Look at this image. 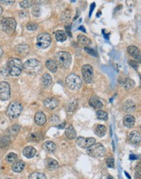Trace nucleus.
<instances>
[{
    "label": "nucleus",
    "mask_w": 141,
    "mask_h": 179,
    "mask_svg": "<svg viewBox=\"0 0 141 179\" xmlns=\"http://www.w3.org/2000/svg\"><path fill=\"white\" fill-rule=\"evenodd\" d=\"M23 69V63L20 59L11 58L7 62V74L12 76H18L20 75Z\"/></svg>",
    "instance_id": "f257e3e1"
},
{
    "label": "nucleus",
    "mask_w": 141,
    "mask_h": 179,
    "mask_svg": "<svg viewBox=\"0 0 141 179\" xmlns=\"http://www.w3.org/2000/svg\"><path fill=\"white\" fill-rule=\"evenodd\" d=\"M23 69L30 75L38 74L42 69V63L36 59H29L23 63Z\"/></svg>",
    "instance_id": "f03ea898"
},
{
    "label": "nucleus",
    "mask_w": 141,
    "mask_h": 179,
    "mask_svg": "<svg viewBox=\"0 0 141 179\" xmlns=\"http://www.w3.org/2000/svg\"><path fill=\"white\" fill-rule=\"evenodd\" d=\"M55 62L57 67L61 68H68L72 62V56L66 51H59L55 55Z\"/></svg>",
    "instance_id": "7ed1b4c3"
},
{
    "label": "nucleus",
    "mask_w": 141,
    "mask_h": 179,
    "mask_svg": "<svg viewBox=\"0 0 141 179\" xmlns=\"http://www.w3.org/2000/svg\"><path fill=\"white\" fill-rule=\"evenodd\" d=\"M23 111V106L20 102L13 101L8 105L7 109V115L11 119H15L20 116Z\"/></svg>",
    "instance_id": "20e7f679"
},
{
    "label": "nucleus",
    "mask_w": 141,
    "mask_h": 179,
    "mask_svg": "<svg viewBox=\"0 0 141 179\" xmlns=\"http://www.w3.org/2000/svg\"><path fill=\"white\" fill-rule=\"evenodd\" d=\"M16 28V21L14 18H3L0 21V28L5 33L11 34Z\"/></svg>",
    "instance_id": "39448f33"
},
{
    "label": "nucleus",
    "mask_w": 141,
    "mask_h": 179,
    "mask_svg": "<svg viewBox=\"0 0 141 179\" xmlns=\"http://www.w3.org/2000/svg\"><path fill=\"white\" fill-rule=\"evenodd\" d=\"M105 148L100 142L94 143L92 146L86 149V152L90 156L94 158L102 157L105 154Z\"/></svg>",
    "instance_id": "423d86ee"
},
{
    "label": "nucleus",
    "mask_w": 141,
    "mask_h": 179,
    "mask_svg": "<svg viewBox=\"0 0 141 179\" xmlns=\"http://www.w3.org/2000/svg\"><path fill=\"white\" fill-rule=\"evenodd\" d=\"M66 85L71 90H77L82 87V80L77 75L71 73L66 77Z\"/></svg>",
    "instance_id": "0eeeda50"
},
{
    "label": "nucleus",
    "mask_w": 141,
    "mask_h": 179,
    "mask_svg": "<svg viewBox=\"0 0 141 179\" xmlns=\"http://www.w3.org/2000/svg\"><path fill=\"white\" fill-rule=\"evenodd\" d=\"M51 42V35L47 33H42L37 36V46L41 49H45L50 46Z\"/></svg>",
    "instance_id": "6e6552de"
},
{
    "label": "nucleus",
    "mask_w": 141,
    "mask_h": 179,
    "mask_svg": "<svg viewBox=\"0 0 141 179\" xmlns=\"http://www.w3.org/2000/svg\"><path fill=\"white\" fill-rule=\"evenodd\" d=\"M82 74L84 81L86 83H91L94 78V71L93 68L89 64L83 65L82 68Z\"/></svg>",
    "instance_id": "1a4fd4ad"
},
{
    "label": "nucleus",
    "mask_w": 141,
    "mask_h": 179,
    "mask_svg": "<svg viewBox=\"0 0 141 179\" xmlns=\"http://www.w3.org/2000/svg\"><path fill=\"white\" fill-rule=\"evenodd\" d=\"M11 94L10 85L7 81H1L0 82V99L6 101L9 99Z\"/></svg>",
    "instance_id": "9d476101"
},
{
    "label": "nucleus",
    "mask_w": 141,
    "mask_h": 179,
    "mask_svg": "<svg viewBox=\"0 0 141 179\" xmlns=\"http://www.w3.org/2000/svg\"><path fill=\"white\" fill-rule=\"evenodd\" d=\"M95 143V139L94 138H83L79 137L77 139V144L83 149H87L90 146Z\"/></svg>",
    "instance_id": "9b49d317"
},
{
    "label": "nucleus",
    "mask_w": 141,
    "mask_h": 179,
    "mask_svg": "<svg viewBox=\"0 0 141 179\" xmlns=\"http://www.w3.org/2000/svg\"><path fill=\"white\" fill-rule=\"evenodd\" d=\"M15 51L16 54L22 56H25L29 54V46L25 43L19 44L17 46H15Z\"/></svg>",
    "instance_id": "f8f14e48"
},
{
    "label": "nucleus",
    "mask_w": 141,
    "mask_h": 179,
    "mask_svg": "<svg viewBox=\"0 0 141 179\" xmlns=\"http://www.w3.org/2000/svg\"><path fill=\"white\" fill-rule=\"evenodd\" d=\"M140 139V133H139L138 131H131V132L129 133V134H128V140H129V142H130V143H132V144H139Z\"/></svg>",
    "instance_id": "ddd939ff"
},
{
    "label": "nucleus",
    "mask_w": 141,
    "mask_h": 179,
    "mask_svg": "<svg viewBox=\"0 0 141 179\" xmlns=\"http://www.w3.org/2000/svg\"><path fill=\"white\" fill-rule=\"evenodd\" d=\"M59 104V101L55 98H48L44 101V106L47 109L53 110L57 107Z\"/></svg>",
    "instance_id": "4468645a"
},
{
    "label": "nucleus",
    "mask_w": 141,
    "mask_h": 179,
    "mask_svg": "<svg viewBox=\"0 0 141 179\" xmlns=\"http://www.w3.org/2000/svg\"><path fill=\"white\" fill-rule=\"evenodd\" d=\"M34 121L37 125H43L46 121V117L45 114L42 111L37 112L35 116H34Z\"/></svg>",
    "instance_id": "2eb2a0df"
},
{
    "label": "nucleus",
    "mask_w": 141,
    "mask_h": 179,
    "mask_svg": "<svg viewBox=\"0 0 141 179\" xmlns=\"http://www.w3.org/2000/svg\"><path fill=\"white\" fill-rule=\"evenodd\" d=\"M127 51L133 58L136 59H140V51L138 47L134 46H129L127 47Z\"/></svg>",
    "instance_id": "dca6fc26"
},
{
    "label": "nucleus",
    "mask_w": 141,
    "mask_h": 179,
    "mask_svg": "<svg viewBox=\"0 0 141 179\" xmlns=\"http://www.w3.org/2000/svg\"><path fill=\"white\" fill-rule=\"evenodd\" d=\"M59 163L55 159H53L51 158H47L46 160V167L49 170H55L59 168Z\"/></svg>",
    "instance_id": "f3484780"
},
{
    "label": "nucleus",
    "mask_w": 141,
    "mask_h": 179,
    "mask_svg": "<svg viewBox=\"0 0 141 179\" xmlns=\"http://www.w3.org/2000/svg\"><path fill=\"white\" fill-rule=\"evenodd\" d=\"M135 123V119L132 115H126L123 119V124L126 128H132Z\"/></svg>",
    "instance_id": "a211bd4d"
},
{
    "label": "nucleus",
    "mask_w": 141,
    "mask_h": 179,
    "mask_svg": "<svg viewBox=\"0 0 141 179\" xmlns=\"http://www.w3.org/2000/svg\"><path fill=\"white\" fill-rule=\"evenodd\" d=\"M24 166L25 164L22 160H16L11 166V170L15 172H20L24 169Z\"/></svg>",
    "instance_id": "6ab92c4d"
},
{
    "label": "nucleus",
    "mask_w": 141,
    "mask_h": 179,
    "mask_svg": "<svg viewBox=\"0 0 141 179\" xmlns=\"http://www.w3.org/2000/svg\"><path fill=\"white\" fill-rule=\"evenodd\" d=\"M42 138V133L40 132H34V133H29V135L27 136V141L29 142H38Z\"/></svg>",
    "instance_id": "aec40b11"
},
{
    "label": "nucleus",
    "mask_w": 141,
    "mask_h": 179,
    "mask_svg": "<svg viewBox=\"0 0 141 179\" xmlns=\"http://www.w3.org/2000/svg\"><path fill=\"white\" fill-rule=\"evenodd\" d=\"M23 155L26 158H33L36 155V150L33 146H28L23 150Z\"/></svg>",
    "instance_id": "412c9836"
},
{
    "label": "nucleus",
    "mask_w": 141,
    "mask_h": 179,
    "mask_svg": "<svg viewBox=\"0 0 141 179\" xmlns=\"http://www.w3.org/2000/svg\"><path fill=\"white\" fill-rule=\"evenodd\" d=\"M77 40L78 44L85 46V47H88L90 44H91V41L89 39L88 37H86V36H84V35H79V36L77 37Z\"/></svg>",
    "instance_id": "4be33fe9"
},
{
    "label": "nucleus",
    "mask_w": 141,
    "mask_h": 179,
    "mask_svg": "<svg viewBox=\"0 0 141 179\" xmlns=\"http://www.w3.org/2000/svg\"><path fill=\"white\" fill-rule=\"evenodd\" d=\"M42 146V149L45 151H47V152H53V151H55V148H56V146H55V143L53 142H51V141L45 142Z\"/></svg>",
    "instance_id": "5701e85b"
},
{
    "label": "nucleus",
    "mask_w": 141,
    "mask_h": 179,
    "mask_svg": "<svg viewBox=\"0 0 141 179\" xmlns=\"http://www.w3.org/2000/svg\"><path fill=\"white\" fill-rule=\"evenodd\" d=\"M94 132L98 137H104L106 133V127L103 124H97L94 129Z\"/></svg>",
    "instance_id": "b1692460"
},
{
    "label": "nucleus",
    "mask_w": 141,
    "mask_h": 179,
    "mask_svg": "<svg viewBox=\"0 0 141 179\" xmlns=\"http://www.w3.org/2000/svg\"><path fill=\"white\" fill-rule=\"evenodd\" d=\"M89 103L92 107L95 108V109H101L103 107V103H101V101H99L98 98H96L95 97H92V98H90L89 100Z\"/></svg>",
    "instance_id": "393cba45"
},
{
    "label": "nucleus",
    "mask_w": 141,
    "mask_h": 179,
    "mask_svg": "<svg viewBox=\"0 0 141 179\" xmlns=\"http://www.w3.org/2000/svg\"><path fill=\"white\" fill-rule=\"evenodd\" d=\"M65 136L68 139H74V138H76L77 133H76L74 128L72 125H69V126L66 128V129H65Z\"/></svg>",
    "instance_id": "a878e982"
},
{
    "label": "nucleus",
    "mask_w": 141,
    "mask_h": 179,
    "mask_svg": "<svg viewBox=\"0 0 141 179\" xmlns=\"http://www.w3.org/2000/svg\"><path fill=\"white\" fill-rule=\"evenodd\" d=\"M123 108L124 110L127 112H131L135 109V104L132 100H126L125 103H123Z\"/></svg>",
    "instance_id": "bb28decb"
},
{
    "label": "nucleus",
    "mask_w": 141,
    "mask_h": 179,
    "mask_svg": "<svg viewBox=\"0 0 141 179\" xmlns=\"http://www.w3.org/2000/svg\"><path fill=\"white\" fill-rule=\"evenodd\" d=\"M52 82V77L50 74L48 73H45L42 77V85L44 86L45 88H47L48 86H50Z\"/></svg>",
    "instance_id": "cd10ccee"
},
{
    "label": "nucleus",
    "mask_w": 141,
    "mask_h": 179,
    "mask_svg": "<svg viewBox=\"0 0 141 179\" xmlns=\"http://www.w3.org/2000/svg\"><path fill=\"white\" fill-rule=\"evenodd\" d=\"M46 67L51 72H55L57 71V65H56L55 60H52V59H49L46 62Z\"/></svg>",
    "instance_id": "c85d7f7f"
},
{
    "label": "nucleus",
    "mask_w": 141,
    "mask_h": 179,
    "mask_svg": "<svg viewBox=\"0 0 141 179\" xmlns=\"http://www.w3.org/2000/svg\"><path fill=\"white\" fill-rule=\"evenodd\" d=\"M55 37L57 41H64L67 38V35H66V33H64V31L58 30L55 33Z\"/></svg>",
    "instance_id": "c756f323"
},
{
    "label": "nucleus",
    "mask_w": 141,
    "mask_h": 179,
    "mask_svg": "<svg viewBox=\"0 0 141 179\" xmlns=\"http://www.w3.org/2000/svg\"><path fill=\"white\" fill-rule=\"evenodd\" d=\"M10 142H11V139L8 136H3L0 138V147L2 148L7 147L10 144Z\"/></svg>",
    "instance_id": "7c9ffc66"
},
{
    "label": "nucleus",
    "mask_w": 141,
    "mask_h": 179,
    "mask_svg": "<svg viewBox=\"0 0 141 179\" xmlns=\"http://www.w3.org/2000/svg\"><path fill=\"white\" fill-rule=\"evenodd\" d=\"M134 86V81L132 79L126 78L123 82V87L125 90H130Z\"/></svg>",
    "instance_id": "2f4dec72"
},
{
    "label": "nucleus",
    "mask_w": 141,
    "mask_h": 179,
    "mask_svg": "<svg viewBox=\"0 0 141 179\" xmlns=\"http://www.w3.org/2000/svg\"><path fill=\"white\" fill-rule=\"evenodd\" d=\"M29 179H46V177L42 172H35L29 175Z\"/></svg>",
    "instance_id": "473e14b6"
},
{
    "label": "nucleus",
    "mask_w": 141,
    "mask_h": 179,
    "mask_svg": "<svg viewBox=\"0 0 141 179\" xmlns=\"http://www.w3.org/2000/svg\"><path fill=\"white\" fill-rule=\"evenodd\" d=\"M6 160L9 163H14L17 160V155L13 152L9 153L8 155L6 156Z\"/></svg>",
    "instance_id": "72a5a7b5"
},
{
    "label": "nucleus",
    "mask_w": 141,
    "mask_h": 179,
    "mask_svg": "<svg viewBox=\"0 0 141 179\" xmlns=\"http://www.w3.org/2000/svg\"><path fill=\"white\" fill-rule=\"evenodd\" d=\"M96 116H97V118H98L99 120H106L107 119H108V114H107V112H105V111H101V110L97 111Z\"/></svg>",
    "instance_id": "f704fd0d"
},
{
    "label": "nucleus",
    "mask_w": 141,
    "mask_h": 179,
    "mask_svg": "<svg viewBox=\"0 0 141 179\" xmlns=\"http://www.w3.org/2000/svg\"><path fill=\"white\" fill-rule=\"evenodd\" d=\"M77 107V103L76 100H70L69 103H68V111H74Z\"/></svg>",
    "instance_id": "c9c22d12"
},
{
    "label": "nucleus",
    "mask_w": 141,
    "mask_h": 179,
    "mask_svg": "<svg viewBox=\"0 0 141 179\" xmlns=\"http://www.w3.org/2000/svg\"><path fill=\"white\" fill-rule=\"evenodd\" d=\"M26 28L28 30L35 31L38 28V25H37V24H35V23H32V22H31V23H29V24H27Z\"/></svg>",
    "instance_id": "e433bc0d"
},
{
    "label": "nucleus",
    "mask_w": 141,
    "mask_h": 179,
    "mask_svg": "<svg viewBox=\"0 0 141 179\" xmlns=\"http://www.w3.org/2000/svg\"><path fill=\"white\" fill-rule=\"evenodd\" d=\"M32 4H33L32 1H22V2H20V6L23 8H28L30 6H32Z\"/></svg>",
    "instance_id": "4c0bfd02"
},
{
    "label": "nucleus",
    "mask_w": 141,
    "mask_h": 179,
    "mask_svg": "<svg viewBox=\"0 0 141 179\" xmlns=\"http://www.w3.org/2000/svg\"><path fill=\"white\" fill-rule=\"evenodd\" d=\"M106 164L108 168H113L114 167V159L112 157H108L106 159Z\"/></svg>",
    "instance_id": "58836bf2"
},
{
    "label": "nucleus",
    "mask_w": 141,
    "mask_h": 179,
    "mask_svg": "<svg viewBox=\"0 0 141 179\" xmlns=\"http://www.w3.org/2000/svg\"><path fill=\"white\" fill-rule=\"evenodd\" d=\"M85 50L87 51V52H88L89 54H90V55H94V56H95V57L97 56V52L95 51V50H93V49H90V48H89V47H85Z\"/></svg>",
    "instance_id": "ea45409f"
},
{
    "label": "nucleus",
    "mask_w": 141,
    "mask_h": 179,
    "mask_svg": "<svg viewBox=\"0 0 141 179\" xmlns=\"http://www.w3.org/2000/svg\"><path fill=\"white\" fill-rule=\"evenodd\" d=\"M52 123H57L59 121V117L57 116V115H52L51 116V119H50Z\"/></svg>",
    "instance_id": "a19ab883"
},
{
    "label": "nucleus",
    "mask_w": 141,
    "mask_h": 179,
    "mask_svg": "<svg viewBox=\"0 0 141 179\" xmlns=\"http://www.w3.org/2000/svg\"><path fill=\"white\" fill-rule=\"evenodd\" d=\"M33 14L35 16H38L39 15V14H40V9H39V7H33Z\"/></svg>",
    "instance_id": "79ce46f5"
},
{
    "label": "nucleus",
    "mask_w": 141,
    "mask_h": 179,
    "mask_svg": "<svg viewBox=\"0 0 141 179\" xmlns=\"http://www.w3.org/2000/svg\"><path fill=\"white\" fill-rule=\"evenodd\" d=\"M70 28H71V25H70V24H68V25H66V26H65V28H66L67 32H68V36H70V37H71Z\"/></svg>",
    "instance_id": "37998d69"
},
{
    "label": "nucleus",
    "mask_w": 141,
    "mask_h": 179,
    "mask_svg": "<svg viewBox=\"0 0 141 179\" xmlns=\"http://www.w3.org/2000/svg\"><path fill=\"white\" fill-rule=\"evenodd\" d=\"M0 2H2L4 4H12L14 3V1H0Z\"/></svg>",
    "instance_id": "c03bdc74"
},
{
    "label": "nucleus",
    "mask_w": 141,
    "mask_h": 179,
    "mask_svg": "<svg viewBox=\"0 0 141 179\" xmlns=\"http://www.w3.org/2000/svg\"><path fill=\"white\" fill-rule=\"evenodd\" d=\"M2 55H3V50H2V49L0 47V58L2 56Z\"/></svg>",
    "instance_id": "a18cd8bd"
},
{
    "label": "nucleus",
    "mask_w": 141,
    "mask_h": 179,
    "mask_svg": "<svg viewBox=\"0 0 141 179\" xmlns=\"http://www.w3.org/2000/svg\"><path fill=\"white\" fill-rule=\"evenodd\" d=\"M2 11H3V10H2V7L0 6V15L2 14Z\"/></svg>",
    "instance_id": "49530a36"
},
{
    "label": "nucleus",
    "mask_w": 141,
    "mask_h": 179,
    "mask_svg": "<svg viewBox=\"0 0 141 179\" xmlns=\"http://www.w3.org/2000/svg\"><path fill=\"white\" fill-rule=\"evenodd\" d=\"M107 179H113V177H111V176H108V178H107Z\"/></svg>",
    "instance_id": "de8ad7c7"
},
{
    "label": "nucleus",
    "mask_w": 141,
    "mask_h": 179,
    "mask_svg": "<svg viewBox=\"0 0 141 179\" xmlns=\"http://www.w3.org/2000/svg\"><path fill=\"white\" fill-rule=\"evenodd\" d=\"M6 179H10V178H6Z\"/></svg>",
    "instance_id": "09e8293b"
}]
</instances>
